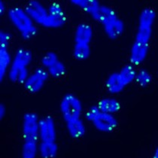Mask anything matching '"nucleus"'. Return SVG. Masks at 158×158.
Here are the masks:
<instances>
[{
  "mask_svg": "<svg viewBox=\"0 0 158 158\" xmlns=\"http://www.w3.org/2000/svg\"><path fill=\"white\" fill-rule=\"evenodd\" d=\"M32 60V53L26 48H20L15 54V57L8 70V78L12 82L23 84L29 77L27 66Z\"/></svg>",
  "mask_w": 158,
  "mask_h": 158,
  "instance_id": "obj_1",
  "label": "nucleus"
},
{
  "mask_svg": "<svg viewBox=\"0 0 158 158\" xmlns=\"http://www.w3.org/2000/svg\"><path fill=\"white\" fill-rule=\"evenodd\" d=\"M8 15L10 21L19 31L23 39L28 40L36 35L37 28L35 23L25 9L15 7L8 11Z\"/></svg>",
  "mask_w": 158,
  "mask_h": 158,
  "instance_id": "obj_2",
  "label": "nucleus"
},
{
  "mask_svg": "<svg viewBox=\"0 0 158 158\" xmlns=\"http://www.w3.org/2000/svg\"><path fill=\"white\" fill-rule=\"evenodd\" d=\"M98 22L103 26L105 32L111 39H115L123 33L124 24L118 18L112 8L108 6H101Z\"/></svg>",
  "mask_w": 158,
  "mask_h": 158,
  "instance_id": "obj_3",
  "label": "nucleus"
},
{
  "mask_svg": "<svg viewBox=\"0 0 158 158\" xmlns=\"http://www.w3.org/2000/svg\"><path fill=\"white\" fill-rule=\"evenodd\" d=\"M60 112L63 119L69 122L80 118L82 113L81 101L73 94H66L61 100Z\"/></svg>",
  "mask_w": 158,
  "mask_h": 158,
  "instance_id": "obj_4",
  "label": "nucleus"
},
{
  "mask_svg": "<svg viewBox=\"0 0 158 158\" xmlns=\"http://www.w3.org/2000/svg\"><path fill=\"white\" fill-rule=\"evenodd\" d=\"M39 121L35 113L28 112L23 119V136L25 142H36L39 139Z\"/></svg>",
  "mask_w": 158,
  "mask_h": 158,
  "instance_id": "obj_5",
  "label": "nucleus"
},
{
  "mask_svg": "<svg viewBox=\"0 0 158 158\" xmlns=\"http://www.w3.org/2000/svg\"><path fill=\"white\" fill-rule=\"evenodd\" d=\"M24 9L34 23L48 28L49 18L48 10L42 3L35 0H32L27 3Z\"/></svg>",
  "mask_w": 158,
  "mask_h": 158,
  "instance_id": "obj_6",
  "label": "nucleus"
},
{
  "mask_svg": "<svg viewBox=\"0 0 158 158\" xmlns=\"http://www.w3.org/2000/svg\"><path fill=\"white\" fill-rule=\"evenodd\" d=\"M49 74L45 69L39 68L35 69L24 83L25 88L31 94L38 93L44 87L48 78Z\"/></svg>",
  "mask_w": 158,
  "mask_h": 158,
  "instance_id": "obj_7",
  "label": "nucleus"
},
{
  "mask_svg": "<svg viewBox=\"0 0 158 158\" xmlns=\"http://www.w3.org/2000/svg\"><path fill=\"white\" fill-rule=\"evenodd\" d=\"M56 131L54 119L47 116L39 121V139L42 142H56Z\"/></svg>",
  "mask_w": 158,
  "mask_h": 158,
  "instance_id": "obj_8",
  "label": "nucleus"
},
{
  "mask_svg": "<svg viewBox=\"0 0 158 158\" xmlns=\"http://www.w3.org/2000/svg\"><path fill=\"white\" fill-rule=\"evenodd\" d=\"M91 123L99 131L108 133L114 130L118 127V122L113 114L100 111Z\"/></svg>",
  "mask_w": 158,
  "mask_h": 158,
  "instance_id": "obj_9",
  "label": "nucleus"
},
{
  "mask_svg": "<svg viewBox=\"0 0 158 158\" xmlns=\"http://www.w3.org/2000/svg\"><path fill=\"white\" fill-rule=\"evenodd\" d=\"M49 14L48 28L56 29L62 27L66 23V18L61 6L54 2L48 8Z\"/></svg>",
  "mask_w": 158,
  "mask_h": 158,
  "instance_id": "obj_10",
  "label": "nucleus"
},
{
  "mask_svg": "<svg viewBox=\"0 0 158 158\" xmlns=\"http://www.w3.org/2000/svg\"><path fill=\"white\" fill-rule=\"evenodd\" d=\"M148 44L134 41L130 53V62L132 64L138 66L145 60L148 51Z\"/></svg>",
  "mask_w": 158,
  "mask_h": 158,
  "instance_id": "obj_11",
  "label": "nucleus"
},
{
  "mask_svg": "<svg viewBox=\"0 0 158 158\" xmlns=\"http://www.w3.org/2000/svg\"><path fill=\"white\" fill-rule=\"evenodd\" d=\"M74 6L88 13L95 20L98 21L101 6L96 0H72Z\"/></svg>",
  "mask_w": 158,
  "mask_h": 158,
  "instance_id": "obj_12",
  "label": "nucleus"
},
{
  "mask_svg": "<svg viewBox=\"0 0 158 158\" xmlns=\"http://www.w3.org/2000/svg\"><path fill=\"white\" fill-rule=\"evenodd\" d=\"M93 37L91 27L86 23H81L77 27L75 33V44H89Z\"/></svg>",
  "mask_w": 158,
  "mask_h": 158,
  "instance_id": "obj_13",
  "label": "nucleus"
},
{
  "mask_svg": "<svg viewBox=\"0 0 158 158\" xmlns=\"http://www.w3.org/2000/svg\"><path fill=\"white\" fill-rule=\"evenodd\" d=\"M106 88L110 94H117L122 92L126 85L123 82L118 73H112L106 80Z\"/></svg>",
  "mask_w": 158,
  "mask_h": 158,
  "instance_id": "obj_14",
  "label": "nucleus"
},
{
  "mask_svg": "<svg viewBox=\"0 0 158 158\" xmlns=\"http://www.w3.org/2000/svg\"><path fill=\"white\" fill-rule=\"evenodd\" d=\"M66 128L70 136L74 139L81 138L86 133L85 125L81 118L66 122Z\"/></svg>",
  "mask_w": 158,
  "mask_h": 158,
  "instance_id": "obj_15",
  "label": "nucleus"
},
{
  "mask_svg": "<svg viewBox=\"0 0 158 158\" xmlns=\"http://www.w3.org/2000/svg\"><path fill=\"white\" fill-rule=\"evenodd\" d=\"M97 107L102 112L113 114L119 111L121 109V105L116 99L111 98H105L98 102Z\"/></svg>",
  "mask_w": 158,
  "mask_h": 158,
  "instance_id": "obj_16",
  "label": "nucleus"
},
{
  "mask_svg": "<svg viewBox=\"0 0 158 158\" xmlns=\"http://www.w3.org/2000/svg\"><path fill=\"white\" fill-rule=\"evenodd\" d=\"M11 57L8 48L0 47V80L3 81L11 66Z\"/></svg>",
  "mask_w": 158,
  "mask_h": 158,
  "instance_id": "obj_17",
  "label": "nucleus"
},
{
  "mask_svg": "<svg viewBox=\"0 0 158 158\" xmlns=\"http://www.w3.org/2000/svg\"><path fill=\"white\" fill-rule=\"evenodd\" d=\"M39 150L42 158H55L57 154L58 147L56 142H41Z\"/></svg>",
  "mask_w": 158,
  "mask_h": 158,
  "instance_id": "obj_18",
  "label": "nucleus"
},
{
  "mask_svg": "<svg viewBox=\"0 0 158 158\" xmlns=\"http://www.w3.org/2000/svg\"><path fill=\"white\" fill-rule=\"evenodd\" d=\"M118 73L124 85L127 86L135 80L137 73L132 65H126L121 69V70Z\"/></svg>",
  "mask_w": 158,
  "mask_h": 158,
  "instance_id": "obj_19",
  "label": "nucleus"
},
{
  "mask_svg": "<svg viewBox=\"0 0 158 158\" xmlns=\"http://www.w3.org/2000/svg\"><path fill=\"white\" fill-rule=\"evenodd\" d=\"M73 54L76 59L86 60L90 54V48L87 44H75L74 46Z\"/></svg>",
  "mask_w": 158,
  "mask_h": 158,
  "instance_id": "obj_20",
  "label": "nucleus"
},
{
  "mask_svg": "<svg viewBox=\"0 0 158 158\" xmlns=\"http://www.w3.org/2000/svg\"><path fill=\"white\" fill-rule=\"evenodd\" d=\"M48 73L49 75L54 78H60V77L63 76L65 75L66 72V68L65 66L64 63L60 60H58L55 64L53 65L52 66L49 67L47 69Z\"/></svg>",
  "mask_w": 158,
  "mask_h": 158,
  "instance_id": "obj_21",
  "label": "nucleus"
},
{
  "mask_svg": "<svg viewBox=\"0 0 158 158\" xmlns=\"http://www.w3.org/2000/svg\"><path fill=\"white\" fill-rule=\"evenodd\" d=\"M38 147L36 142H25L22 148L23 158H35L37 154Z\"/></svg>",
  "mask_w": 158,
  "mask_h": 158,
  "instance_id": "obj_22",
  "label": "nucleus"
},
{
  "mask_svg": "<svg viewBox=\"0 0 158 158\" xmlns=\"http://www.w3.org/2000/svg\"><path fill=\"white\" fill-rule=\"evenodd\" d=\"M135 81L141 87H146L152 81V76L150 73L146 70H141L136 73Z\"/></svg>",
  "mask_w": 158,
  "mask_h": 158,
  "instance_id": "obj_23",
  "label": "nucleus"
},
{
  "mask_svg": "<svg viewBox=\"0 0 158 158\" xmlns=\"http://www.w3.org/2000/svg\"><path fill=\"white\" fill-rule=\"evenodd\" d=\"M58 60V56L54 52H48L47 54H44L42 59V65L45 68V69H48L49 67L52 66L53 65L55 64Z\"/></svg>",
  "mask_w": 158,
  "mask_h": 158,
  "instance_id": "obj_24",
  "label": "nucleus"
},
{
  "mask_svg": "<svg viewBox=\"0 0 158 158\" xmlns=\"http://www.w3.org/2000/svg\"><path fill=\"white\" fill-rule=\"evenodd\" d=\"M10 39H11L10 34L6 31L2 30L0 32V47L8 48Z\"/></svg>",
  "mask_w": 158,
  "mask_h": 158,
  "instance_id": "obj_25",
  "label": "nucleus"
},
{
  "mask_svg": "<svg viewBox=\"0 0 158 158\" xmlns=\"http://www.w3.org/2000/svg\"><path fill=\"white\" fill-rule=\"evenodd\" d=\"M99 112H100V110L99 109V108L97 107V106H93V107L90 108V109H88V111H87V113H86L85 114V117L86 118H87V121L92 122L94 121V118H96V116H97Z\"/></svg>",
  "mask_w": 158,
  "mask_h": 158,
  "instance_id": "obj_26",
  "label": "nucleus"
},
{
  "mask_svg": "<svg viewBox=\"0 0 158 158\" xmlns=\"http://www.w3.org/2000/svg\"><path fill=\"white\" fill-rule=\"evenodd\" d=\"M6 114V107L4 104L0 105V119H3Z\"/></svg>",
  "mask_w": 158,
  "mask_h": 158,
  "instance_id": "obj_27",
  "label": "nucleus"
},
{
  "mask_svg": "<svg viewBox=\"0 0 158 158\" xmlns=\"http://www.w3.org/2000/svg\"><path fill=\"white\" fill-rule=\"evenodd\" d=\"M6 12V6L3 2H0V15H4Z\"/></svg>",
  "mask_w": 158,
  "mask_h": 158,
  "instance_id": "obj_28",
  "label": "nucleus"
},
{
  "mask_svg": "<svg viewBox=\"0 0 158 158\" xmlns=\"http://www.w3.org/2000/svg\"><path fill=\"white\" fill-rule=\"evenodd\" d=\"M153 158H158V148H157V150H156L155 153H154V155Z\"/></svg>",
  "mask_w": 158,
  "mask_h": 158,
  "instance_id": "obj_29",
  "label": "nucleus"
}]
</instances>
